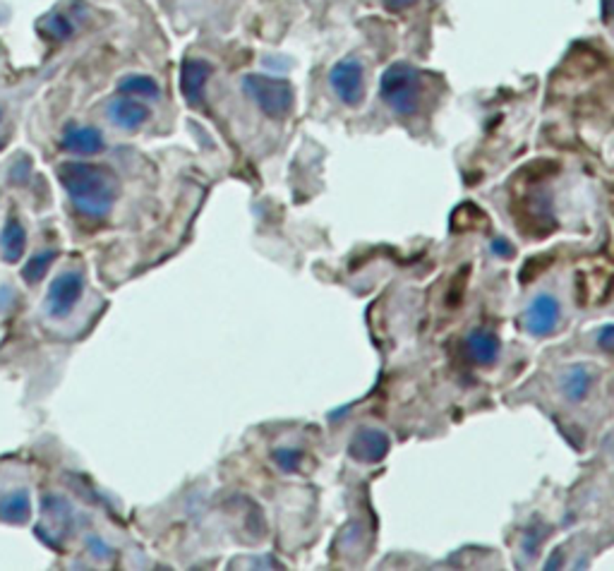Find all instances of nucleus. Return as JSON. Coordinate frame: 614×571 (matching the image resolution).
Returning a JSON list of instances; mask_svg holds the SVG:
<instances>
[{
    "label": "nucleus",
    "mask_w": 614,
    "mask_h": 571,
    "mask_svg": "<svg viewBox=\"0 0 614 571\" xmlns=\"http://www.w3.org/2000/svg\"><path fill=\"white\" fill-rule=\"evenodd\" d=\"M86 543H89V550H92L94 557H108V555H111V550H108L106 545L101 543L99 538H89Z\"/></svg>",
    "instance_id": "24"
},
{
    "label": "nucleus",
    "mask_w": 614,
    "mask_h": 571,
    "mask_svg": "<svg viewBox=\"0 0 614 571\" xmlns=\"http://www.w3.org/2000/svg\"><path fill=\"white\" fill-rule=\"evenodd\" d=\"M272 458L284 473H295L302 461V454L295 447H279V449L272 451Z\"/></svg>",
    "instance_id": "17"
},
{
    "label": "nucleus",
    "mask_w": 614,
    "mask_h": 571,
    "mask_svg": "<svg viewBox=\"0 0 614 571\" xmlns=\"http://www.w3.org/2000/svg\"><path fill=\"white\" fill-rule=\"evenodd\" d=\"M212 72H214L212 63L202 58H187L185 63L180 65V92L190 106H200L204 101V89H207Z\"/></svg>",
    "instance_id": "8"
},
{
    "label": "nucleus",
    "mask_w": 614,
    "mask_h": 571,
    "mask_svg": "<svg viewBox=\"0 0 614 571\" xmlns=\"http://www.w3.org/2000/svg\"><path fill=\"white\" fill-rule=\"evenodd\" d=\"M379 96L392 113L411 118L420 111L422 99H425V77L415 65L399 60L382 72Z\"/></svg>",
    "instance_id": "2"
},
{
    "label": "nucleus",
    "mask_w": 614,
    "mask_h": 571,
    "mask_svg": "<svg viewBox=\"0 0 614 571\" xmlns=\"http://www.w3.org/2000/svg\"><path fill=\"white\" fill-rule=\"evenodd\" d=\"M17 176H22V186L27 183V176H29V161L27 159H22V168H20V161L13 166V171H10V183L14 186V180H17Z\"/></svg>",
    "instance_id": "23"
},
{
    "label": "nucleus",
    "mask_w": 614,
    "mask_h": 571,
    "mask_svg": "<svg viewBox=\"0 0 614 571\" xmlns=\"http://www.w3.org/2000/svg\"><path fill=\"white\" fill-rule=\"evenodd\" d=\"M85 293V276L79 272H63L50 281L46 295V313L50 320H65L79 305Z\"/></svg>",
    "instance_id": "6"
},
{
    "label": "nucleus",
    "mask_w": 614,
    "mask_h": 571,
    "mask_svg": "<svg viewBox=\"0 0 614 571\" xmlns=\"http://www.w3.org/2000/svg\"><path fill=\"white\" fill-rule=\"evenodd\" d=\"M43 32L50 34V39L63 41V39H68V36L72 34V24L65 20L63 14H50V17H46V22H43Z\"/></svg>",
    "instance_id": "18"
},
{
    "label": "nucleus",
    "mask_w": 614,
    "mask_h": 571,
    "mask_svg": "<svg viewBox=\"0 0 614 571\" xmlns=\"http://www.w3.org/2000/svg\"><path fill=\"white\" fill-rule=\"evenodd\" d=\"M108 118L118 128L128 130V132H135L142 125H147L151 118V111L147 104H142L140 99H132V96H118L108 104Z\"/></svg>",
    "instance_id": "11"
},
{
    "label": "nucleus",
    "mask_w": 614,
    "mask_h": 571,
    "mask_svg": "<svg viewBox=\"0 0 614 571\" xmlns=\"http://www.w3.org/2000/svg\"><path fill=\"white\" fill-rule=\"evenodd\" d=\"M464 350L471 363L480 365V367H492L501 356V341L492 329L478 327L465 334Z\"/></svg>",
    "instance_id": "9"
},
{
    "label": "nucleus",
    "mask_w": 614,
    "mask_h": 571,
    "mask_svg": "<svg viewBox=\"0 0 614 571\" xmlns=\"http://www.w3.org/2000/svg\"><path fill=\"white\" fill-rule=\"evenodd\" d=\"M543 538H545V530L543 526H537V523H533V526H528V530H526V536H523V555L526 557H537V552H540V545H543Z\"/></svg>",
    "instance_id": "19"
},
{
    "label": "nucleus",
    "mask_w": 614,
    "mask_h": 571,
    "mask_svg": "<svg viewBox=\"0 0 614 571\" xmlns=\"http://www.w3.org/2000/svg\"><path fill=\"white\" fill-rule=\"evenodd\" d=\"M58 252L56 250H41L36 252V255H32V258L27 259V265L22 267V279L27 281V284H39V281L49 274L50 265L56 262Z\"/></svg>",
    "instance_id": "16"
},
{
    "label": "nucleus",
    "mask_w": 614,
    "mask_h": 571,
    "mask_svg": "<svg viewBox=\"0 0 614 571\" xmlns=\"http://www.w3.org/2000/svg\"><path fill=\"white\" fill-rule=\"evenodd\" d=\"M490 250H492L497 258H511V255H514V245L509 243V240H504V238H494L492 243H490Z\"/></svg>",
    "instance_id": "21"
},
{
    "label": "nucleus",
    "mask_w": 614,
    "mask_h": 571,
    "mask_svg": "<svg viewBox=\"0 0 614 571\" xmlns=\"http://www.w3.org/2000/svg\"><path fill=\"white\" fill-rule=\"evenodd\" d=\"M0 115H3V113H0Z\"/></svg>",
    "instance_id": "27"
},
{
    "label": "nucleus",
    "mask_w": 614,
    "mask_h": 571,
    "mask_svg": "<svg viewBox=\"0 0 614 571\" xmlns=\"http://www.w3.org/2000/svg\"><path fill=\"white\" fill-rule=\"evenodd\" d=\"M559 324H562V303L557 295L547 291L537 293L523 313V329L536 339H545L557 334Z\"/></svg>",
    "instance_id": "5"
},
{
    "label": "nucleus",
    "mask_w": 614,
    "mask_h": 571,
    "mask_svg": "<svg viewBox=\"0 0 614 571\" xmlns=\"http://www.w3.org/2000/svg\"><path fill=\"white\" fill-rule=\"evenodd\" d=\"M595 343H598V349L600 350L614 353V324L602 327L600 331H598V336H595Z\"/></svg>",
    "instance_id": "20"
},
{
    "label": "nucleus",
    "mask_w": 614,
    "mask_h": 571,
    "mask_svg": "<svg viewBox=\"0 0 614 571\" xmlns=\"http://www.w3.org/2000/svg\"><path fill=\"white\" fill-rule=\"evenodd\" d=\"M595 379H598V372H595L593 365L576 363L564 370V375L559 379V389H562L566 401L581 403L595 386Z\"/></svg>",
    "instance_id": "12"
},
{
    "label": "nucleus",
    "mask_w": 614,
    "mask_h": 571,
    "mask_svg": "<svg viewBox=\"0 0 614 571\" xmlns=\"http://www.w3.org/2000/svg\"><path fill=\"white\" fill-rule=\"evenodd\" d=\"M389 447H392V440H389L384 430L365 425V428L356 430V435L350 437L348 457L360 461V464H379L389 454Z\"/></svg>",
    "instance_id": "7"
},
{
    "label": "nucleus",
    "mask_w": 614,
    "mask_h": 571,
    "mask_svg": "<svg viewBox=\"0 0 614 571\" xmlns=\"http://www.w3.org/2000/svg\"><path fill=\"white\" fill-rule=\"evenodd\" d=\"M60 144L65 151H70L75 157H96L106 150L104 132L94 125H68Z\"/></svg>",
    "instance_id": "10"
},
{
    "label": "nucleus",
    "mask_w": 614,
    "mask_h": 571,
    "mask_svg": "<svg viewBox=\"0 0 614 571\" xmlns=\"http://www.w3.org/2000/svg\"><path fill=\"white\" fill-rule=\"evenodd\" d=\"M24 250H27V231L20 223V219L10 216L0 231V255L7 265H17L24 258Z\"/></svg>",
    "instance_id": "13"
},
{
    "label": "nucleus",
    "mask_w": 614,
    "mask_h": 571,
    "mask_svg": "<svg viewBox=\"0 0 614 571\" xmlns=\"http://www.w3.org/2000/svg\"><path fill=\"white\" fill-rule=\"evenodd\" d=\"M118 94L121 96H132V99H158L161 86L149 75H128L118 82Z\"/></svg>",
    "instance_id": "15"
},
{
    "label": "nucleus",
    "mask_w": 614,
    "mask_h": 571,
    "mask_svg": "<svg viewBox=\"0 0 614 571\" xmlns=\"http://www.w3.org/2000/svg\"><path fill=\"white\" fill-rule=\"evenodd\" d=\"M245 94L255 101V106L272 121L286 118L295 106V89L293 85L284 77H272V75H245L243 79Z\"/></svg>",
    "instance_id": "3"
},
{
    "label": "nucleus",
    "mask_w": 614,
    "mask_h": 571,
    "mask_svg": "<svg viewBox=\"0 0 614 571\" xmlns=\"http://www.w3.org/2000/svg\"><path fill=\"white\" fill-rule=\"evenodd\" d=\"M329 86L343 106H363L367 96V82H365V65L360 58L346 56L329 70Z\"/></svg>",
    "instance_id": "4"
},
{
    "label": "nucleus",
    "mask_w": 614,
    "mask_h": 571,
    "mask_svg": "<svg viewBox=\"0 0 614 571\" xmlns=\"http://www.w3.org/2000/svg\"><path fill=\"white\" fill-rule=\"evenodd\" d=\"M0 519L22 526L32 519V497L27 490H13L0 497Z\"/></svg>",
    "instance_id": "14"
},
{
    "label": "nucleus",
    "mask_w": 614,
    "mask_h": 571,
    "mask_svg": "<svg viewBox=\"0 0 614 571\" xmlns=\"http://www.w3.org/2000/svg\"><path fill=\"white\" fill-rule=\"evenodd\" d=\"M56 176L79 214L89 219H104L111 214L118 195V183L106 166L63 161L56 168Z\"/></svg>",
    "instance_id": "1"
},
{
    "label": "nucleus",
    "mask_w": 614,
    "mask_h": 571,
    "mask_svg": "<svg viewBox=\"0 0 614 571\" xmlns=\"http://www.w3.org/2000/svg\"><path fill=\"white\" fill-rule=\"evenodd\" d=\"M3 147H5V144H3V142H0V151H3Z\"/></svg>",
    "instance_id": "26"
},
{
    "label": "nucleus",
    "mask_w": 614,
    "mask_h": 571,
    "mask_svg": "<svg viewBox=\"0 0 614 571\" xmlns=\"http://www.w3.org/2000/svg\"><path fill=\"white\" fill-rule=\"evenodd\" d=\"M602 20H614V0H600Z\"/></svg>",
    "instance_id": "25"
},
{
    "label": "nucleus",
    "mask_w": 614,
    "mask_h": 571,
    "mask_svg": "<svg viewBox=\"0 0 614 571\" xmlns=\"http://www.w3.org/2000/svg\"><path fill=\"white\" fill-rule=\"evenodd\" d=\"M389 13H406L418 3V0H382Z\"/></svg>",
    "instance_id": "22"
}]
</instances>
